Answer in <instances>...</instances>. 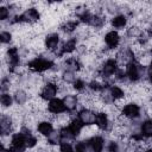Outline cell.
<instances>
[{"label":"cell","mask_w":152,"mask_h":152,"mask_svg":"<svg viewBox=\"0 0 152 152\" xmlns=\"http://www.w3.org/2000/svg\"><path fill=\"white\" fill-rule=\"evenodd\" d=\"M52 62H49L46 59H44L43 57L38 56L34 59H32L31 62H28V69L33 72H38V74H44L48 70H50L52 68Z\"/></svg>","instance_id":"6da1fadb"},{"label":"cell","mask_w":152,"mask_h":152,"mask_svg":"<svg viewBox=\"0 0 152 152\" xmlns=\"http://www.w3.org/2000/svg\"><path fill=\"white\" fill-rule=\"evenodd\" d=\"M40 18H42V14L37 11L36 7L27 8V10H25V11L21 13V21L25 23V24L34 25V24H37L38 21H40Z\"/></svg>","instance_id":"7a4b0ae2"},{"label":"cell","mask_w":152,"mask_h":152,"mask_svg":"<svg viewBox=\"0 0 152 152\" xmlns=\"http://www.w3.org/2000/svg\"><path fill=\"white\" fill-rule=\"evenodd\" d=\"M120 40H121V37L115 30H110L103 36V42L108 49H118L120 45Z\"/></svg>","instance_id":"3957f363"},{"label":"cell","mask_w":152,"mask_h":152,"mask_svg":"<svg viewBox=\"0 0 152 152\" xmlns=\"http://www.w3.org/2000/svg\"><path fill=\"white\" fill-rule=\"evenodd\" d=\"M87 141L89 146V152H103V148H106V139L101 134H97Z\"/></svg>","instance_id":"277c9868"},{"label":"cell","mask_w":152,"mask_h":152,"mask_svg":"<svg viewBox=\"0 0 152 152\" xmlns=\"http://www.w3.org/2000/svg\"><path fill=\"white\" fill-rule=\"evenodd\" d=\"M62 40H61V37L57 32H52V33H48L45 36V48L46 50L49 51H52V52H56L57 49L59 48Z\"/></svg>","instance_id":"5b68a950"},{"label":"cell","mask_w":152,"mask_h":152,"mask_svg":"<svg viewBox=\"0 0 152 152\" xmlns=\"http://www.w3.org/2000/svg\"><path fill=\"white\" fill-rule=\"evenodd\" d=\"M0 131H1V135H13L14 134V131H13V120H12L11 116H8L6 114H1Z\"/></svg>","instance_id":"8992f818"},{"label":"cell","mask_w":152,"mask_h":152,"mask_svg":"<svg viewBox=\"0 0 152 152\" xmlns=\"http://www.w3.org/2000/svg\"><path fill=\"white\" fill-rule=\"evenodd\" d=\"M140 65L137 62H133L131 64H128L126 66V75L127 78L132 82V83H137L140 82Z\"/></svg>","instance_id":"52a82bcc"},{"label":"cell","mask_w":152,"mask_h":152,"mask_svg":"<svg viewBox=\"0 0 152 152\" xmlns=\"http://www.w3.org/2000/svg\"><path fill=\"white\" fill-rule=\"evenodd\" d=\"M80 121L84 125V126H88V125H94L95 121H96V113L93 112L91 109H82L81 112H78V116Z\"/></svg>","instance_id":"ba28073f"},{"label":"cell","mask_w":152,"mask_h":152,"mask_svg":"<svg viewBox=\"0 0 152 152\" xmlns=\"http://www.w3.org/2000/svg\"><path fill=\"white\" fill-rule=\"evenodd\" d=\"M57 94H58V88L55 83H45V86L43 87V89L40 91V96L46 101L55 99L57 96Z\"/></svg>","instance_id":"9c48e42d"},{"label":"cell","mask_w":152,"mask_h":152,"mask_svg":"<svg viewBox=\"0 0 152 152\" xmlns=\"http://www.w3.org/2000/svg\"><path fill=\"white\" fill-rule=\"evenodd\" d=\"M122 114L131 119V120H135V119H139L140 118V106H138L137 103L134 102H131L128 103L124 109H122Z\"/></svg>","instance_id":"30bf717a"},{"label":"cell","mask_w":152,"mask_h":152,"mask_svg":"<svg viewBox=\"0 0 152 152\" xmlns=\"http://www.w3.org/2000/svg\"><path fill=\"white\" fill-rule=\"evenodd\" d=\"M48 110L51 112L52 114H59V113H63L65 112V106L63 103V100L59 99V97H55L52 100L49 101L48 103Z\"/></svg>","instance_id":"8fae6325"},{"label":"cell","mask_w":152,"mask_h":152,"mask_svg":"<svg viewBox=\"0 0 152 152\" xmlns=\"http://www.w3.org/2000/svg\"><path fill=\"white\" fill-rule=\"evenodd\" d=\"M62 100H63V103L68 112H77V107H78V96L77 95L70 94V95L64 96Z\"/></svg>","instance_id":"7c38bea8"},{"label":"cell","mask_w":152,"mask_h":152,"mask_svg":"<svg viewBox=\"0 0 152 152\" xmlns=\"http://www.w3.org/2000/svg\"><path fill=\"white\" fill-rule=\"evenodd\" d=\"M110 26L112 28H115V30H124L127 25H128V18L125 17L124 14H118V15H114L112 19H110Z\"/></svg>","instance_id":"4fadbf2b"},{"label":"cell","mask_w":152,"mask_h":152,"mask_svg":"<svg viewBox=\"0 0 152 152\" xmlns=\"http://www.w3.org/2000/svg\"><path fill=\"white\" fill-rule=\"evenodd\" d=\"M53 129H55V127H53L52 122H50V121H42L38 124V127H37V131L39 132V134L43 137H46V138L53 132Z\"/></svg>","instance_id":"5bb4252c"},{"label":"cell","mask_w":152,"mask_h":152,"mask_svg":"<svg viewBox=\"0 0 152 152\" xmlns=\"http://www.w3.org/2000/svg\"><path fill=\"white\" fill-rule=\"evenodd\" d=\"M13 97H14V102L17 104H20V106H24L28 100H30V96L27 94V91L25 89H18L14 94H13Z\"/></svg>","instance_id":"9a60e30c"},{"label":"cell","mask_w":152,"mask_h":152,"mask_svg":"<svg viewBox=\"0 0 152 152\" xmlns=\"http://www.w3.org/2000/svg\"><path fill=\"white\" fill-rule=\"evenodd\" d=\"M140 133L144 138H152V120L151 119H146L141 121Z\"/></svg>","instance_id":"2e32d148"},{"label":"cell","mask_w":152,"mask_h":152,"mask_svg":"<svg viewBox=\"0 0 152 152\" xmlns=\"http://www.w3.org/2000/svg\"><path fill=\"white\" fill-rule=\"evenodd\" d=\"M83 126H84V125L80 121V119H78V118H75V119H72V120L70 121V124H69L68 127L70 128V131L74 133V135H75L76 139H77V137L80 135V133H81Z\"/></svg>","instance_id":"e0dca14e"},{"label":"cell","mask_w":152,"mask_h":152,"mask_svg":"<svg viewBox=\"0 0 152 152\" xmlns=\"http://www.w3.org/2000/svg\"><path fill=\"white\" fill-rule=\"evenodd\" d=\"M0 101H1V107L2 108H10V107L13 106L14 97L11 93H2L1 97H0Z\"/></svg>","instance_id":"ac0fdd59"},{"label":"cell","mask_w":152,"mask_h":152,"mask_svg":"<svg viewBox=\"0 0 152 152\" xmlns=\"http://www.w3.org/2000/svg\"><path fill=\"white\" fill-rule=\"evenodd\" d=\"M109 89H110V95L113 97V101H116V100H119V99H121V97H124L126 95L125 90L118 84H114V86L109 87Z\"/></svg>","instance_id":"d6986e66"},{"label":"cell","mask_w":152,"mask_h":152,"mask_svg":"<svg viewBox=\"0 0 152 152\" xmlns=\"http://www.w3.org/2000/svg\"><path fill=\"white\" fill-rule=\"evenodd\" d=\"M48 141L51 145H59L62 142V135L59 129H53V132L48 137Z\"/></svg>","instance_id":"ffe728a7"},{"label":"cell","mask_w":152,"mask_h":152,"mask_svg":"<svg viewBox=\"0 0 152 152\" xmlns=\"http://www.w3.org/2000/svg\"><path fill=\"white\" fill-rule=\"evenodd\" d=\"M62 80L68 83V84H72L76 80H77V74L74 71H69V70H64L62 72Z\"/></svg>","instance_id":"44dd1931"},{"label":"cell","mask_w":152,"mask_h":152,"mask_svg":"<svg viewBox=\"0 0 152 152\" xmlns=\"http://www.w3.org/2000/svg\"><path fill=\"white\" fill-rule=\"evenodd\" d=\"M0 39H1V44L10 45V43L13 42V33L11 31H1Z\"/></svg>","instance_id":"7402d4cb"},{"label":"cell","mask_w":152,"mask_h":152,"mask_svg":"<svg viewBox=\"0 0 152 152\" xmlns=\"http://www.w3.org/2000/svg\"><path fill=\"white\" fill-rule=\"evenodd\" d=\"M59 148H61V152H75V148H74L72 144L65 142V141H62L59 144Z\"/></svg>","instance_id":"603a6c76"},{"label":"cell","mask_w":152,"mask_h":152,"mask_svg":"<svg viewBox=\"0 0 152 152\" xmlns=\"http://www.w3.org/2000/svg\"><path fill=\"white\" fill-rule=\"evenodd\" d=\"M147 76H148V82L152 84V62L147 68Z\"/></svg>","instance_id":"cb8c5ba5"},{"label":"cell","mask_w":152,"mask_h":152,"mask_svg":"<svg viewBox=\"0 0 152 152\" xmlns=\"http://www.w3.org/2000/svg\"><path fill=\"white\" fill-rule=\"evenodd\" d=\"M146 32H147V34L150 36V38H152V24L147 27V30H146Z\"/></svg>","instance_id":"d4e9b609"},{"label":"cell","mask_w":152,"mask_h":152,"mask_svg":"<svg viewBox=\"0 0 152 152\" xmlns=\"http://www.w3.org/2000/svg\"><path fill=\"white\" fill-rule=\"evenodd\" d=\"M144 152H152V148H148V150H145Z\"/></svg>","instance_id":"484cf974"},{"label":"cell","mask_w":152,"mask_h":152,"mask_svg":"<svg viewBox=\"0 0 152 152\" xmlns=\"http://www.w3.org/2000/svg\"><path fill=\"white\" fill-rule=\"evenodd\" d=\"M151 141H152V138H151Z\"/></svg>","instance_id":"4316f807"}]
</instances>
